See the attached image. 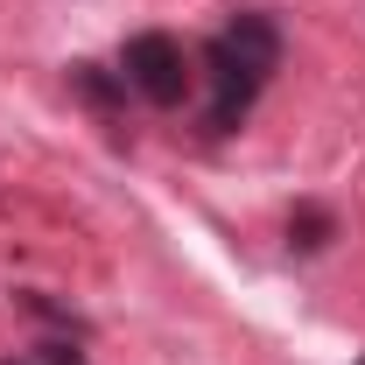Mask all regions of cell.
I'll use <instances>...</instances> for the list:
<instances>
[{
    "label": "cell",
    "mask_w": 365,
    "mask_h": 365,
    "mask_svg": "<svg viewBox=\"0 0 365 365\" xmlns=\"http://www.w3.org/2000/svg\"><path fill=\"white\" fill-rule=\"evenodd\" d=\"M71 91H78L85 106H98V113H113V106L127 98V78H106L98 63H71Z\"/></svg>",
    "instance_id": "5b68a950"
},
{
    "label": "cell",
    "mask_w": 365,
    "mask_h": 365,
    "mask_svg": "<svg viewBox=\"0 0 365 365\" xmlns=\"http://www.w3.org/2000/svg\"><path fill=\"white\" fill-rule=\"evenodd\" d=\"M330 239H337V218H330L323 204H295V211H288V246H295V253H323Z\"/></svg>",
    "instance_id": "277c9868"
},
{
    "label": "cell",
    "mask_w": 365,
    "mask_h": 365,
    "mask_svg": "<svg viewBox=\"0 0 365 365\" xmlns=\"http://www.w3.org/2000/svg\"><path fill=\"white\" fill-rule=\"evenodd\" d=\"M43 365H85V351L71 337H56V344H43Z\"/></svg>",
    "instance_id": "8992f818"
},
{
    "label": "cell",
    "mask_w": 365,
    "mask_h": 365,
    "mask_svg": "<svg viewBox=\"0 0 365 365\" xmlns=\"http://www.w3.org/2000/svg\"><path fill=\"white\" fill-rule=\"evenodd\" d=\"M204 63H211V113H204V120H211V134H232V127L253 113V98H260V85H267V71H253L225 36L204 43Z\"/></svg>",
    "instance_id": "7a4b0ae2"
},
{
    "label": "cell",
    "mask_w": 365,
    "mask_h": 365,
    "mask_svg": "<svg viewBox=\"0 0 365 365\" xmlns=\"http://www.w3.org/2000/svg\"><path fill=\"white\" fill-rule=\"evenodd\" d=\"M0 365H14V359H0Z\"/></svg>",
    "instance_id": "52a82bcc"
},
{
    "label": "cell",
    "mask_w": 365,
    "mask_h": 365,
    "mask_svg": "<svg viewBox=\"0 0 365 365\" xmlns=\"http://www.w3.org/2000/svg\"><path fill=\"white\" fill-rule=\"evenodd\" d=\"M120 78H127V91H140L148 106H182V98H190V85H197V71H190L182 43H176V36H162V29H148V36H134V43H127Z\"/></svg>",
    "instance_id": "6da1fadb"
},
{
    "label": "cell",
    "mask_w": 365,
    "mask_h": 365,
    "mask_svg": "<svg viewBox=\"0 0 365 365\" xmlns=\"http://www.w3.org/2000/svg\"><path fill=\"white\" fill-rule=\"evenodd\" d=\"M225 43L239 49V56H246V63H253V71H281V29H274L267 14H239V21H232L225 29Z\"/></svg>",
    "instance_id": "3957f363"
}]
</instances>
